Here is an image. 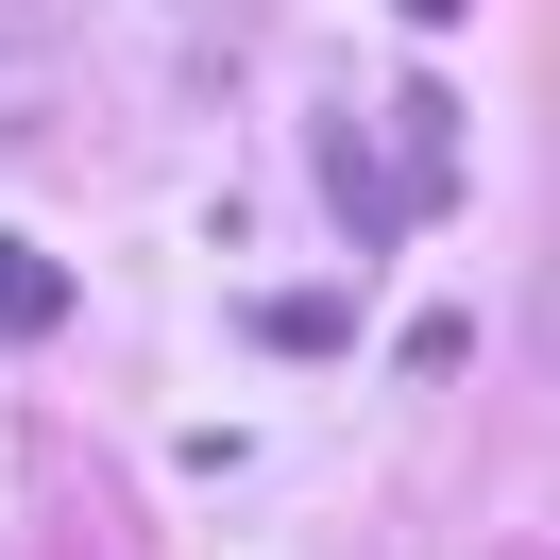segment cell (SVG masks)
I'll list each match as a JSON object with an SVG mask.
<instances>
[{"label": "cell", "mask_w": 560, "mask_h": 560, "mask_svg": "<svg viewBox=\"0 0 560 560\" xmlns=\"http://www.w3.org/2000/svg\"><path fill=\"white\" fill-rule=\"evenodd\" d=\"M306 171H323V205H340V238H357V255H390V238H408V187H390V153L357 137V119H323V137H306Z\"/></svg>", "instance_id": "obj_1"}, {"label": "cell", "mask_w": 560, "mask_h": 560, "mask_svg": "<svg viewBox=\"0 0 560 560\" xmlns=\"http://www.w3.org/2000/svg\"><path fill=\"white\" fill-rule=\"evenodd\" d=\"M238 340H255V357H340V340H357V306H340V289H255Z\"/></svg>", "instance_id": "obj_2"}, {"label": "cell", "mask_w": 560, "mask_h": 560, "mask_svg": "<svg viewBox=\"0 0 560 560\" xmlns=\"http://www.w3.org/2000/svg\"><path fill=\"white\" fill-rule=\"evenodd\" d=\"M0 340H69V272L35 238H0Z\"/></svg>", "instance_id": "obj_3"}, {"label": "cell", "mask_w": 560, "mask_h": 560, "mask_svg": "<svg viewBox=\"0 0 560 560\" xmlns=\"http://www.w3.org/2000/svg\"><path fill=\"white\" fill-rule=\"evenodd\" d=\"M390 18H424V35H442V18H458V0H390Z\"/></svg>", "instance_id": "obj_4"}, {"label": "cell", "mask_w": 560, "mask_h": 560, "mask_svg": "<svg viewBox=\"0 0 560 560\" xmlns=\"http://www.w3.org/2000/svg\"><path fill=\"white\" fill-rule=\"evenodd\" d=\"M0 35H18V0H0Z\"/></svg>", "instance_id": "obj_5"}]
</instances>
